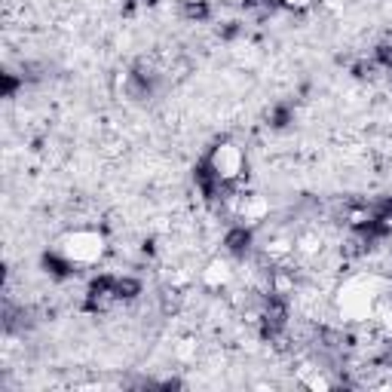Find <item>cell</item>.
I'll return each mask as SVG.
<instances>
[{
  "label": "cell",
  "instance_id": "3957f363",
  "mask_svg": "<svg viewBox=\"0 0 392 392\" xmlns=\"http://www.w3.org/2000/svg\"><path fill=\"white\" fill-rule=\"evenodd\" d=\"M209 4H205V0H188V4H184V16L188 18H196V22H202V18H209Z\"/></svg>",
  "mask_w": 392,
  "mask_h": 392
},
{
  "label": "cell",
  "instance_id": "8992f818",
  "mask_svg": "<svg viewBox=\"0 0 392 392\" xmlns=\"http://www.w3.org/2000/svg\"><path fill=\"white\" fill-rule=\"evenodd\" d=\"M16 86H18V80L13 77V74H4V96H6V98L16 92Z\"/></svg>",
  "mask_w": 392,
  "mask_h": 392
},
{
  "label": "cell",
  "instance_id": "277c9868",
  "mask_svg": "<svg viewBox=\"0 0 392 392\" xmlns=\"http://www.w3.org/2000/svg\"><path fill=\"white\" fill-rule=\"evenodd\" d=\"M288 123H292V108H288V105H276L273 114H270V126H273V129H285Z\"/></svg>",
  "mask_w": 392,
  "mask_h": 392
},
{
  "label": "cell",
  "instance_id": "5b68a950",
  "mask_svg": "<svg viewBox=\"0 0 392 392\" xmlns=\"http://www.w3.org/2000/svg\"><path fill=\"white\" fill-rule=\"evenodd\" d=\"M377 62L384 64V68H392V43L377 46Z\"/></svg>",
  "mask_w": 392,
  "mask_h": 392
},
{
  "label": "cell",
  "instance_id": "7a4b0ae2",
  "mask_svg": "<svg viewBox=\"0 0 392 392\" xmlns=\"http://www.w3.org/2000/svg\"><path fill=\"white\" fill-rule=\"evenodd\" d=\"M224 246H227L233 255H246L248 246H251V230H246V227H233V230L227 233V239H224Z\"/></svg>",
  "mask_w": 392,
  "mask_h": 392
},
{
  "label": "cell",
  "instance_id": "6da1fadb",
  "mask_svg": "<svg viewBox=\"0 0 392 392\" xmlns=\"http://www.w3.org/2000/svg\"><path fill=\"white\" fill-rule=\"evenodd\" d=\"M142 292V282L138 279H120V276H98L92 279L89 292H86V310H108L110 304L117 301H129Z\"/></svg>",
  "mask_w": 392,
  "mask_h": 392
}]
</instances>
